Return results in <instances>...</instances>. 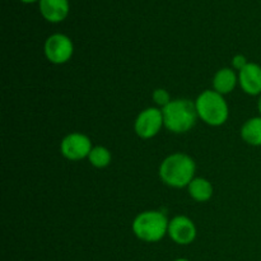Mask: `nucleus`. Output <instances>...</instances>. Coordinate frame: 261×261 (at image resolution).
I'll return each instance as SVG.
<instances>
[{"instance_id": "ddd939ff", "label": "nucleus", "mask_w": 261, "mask_h": 261, "mask_svg": "<svg viewBox=\"0 0 261 261\" xmlns=\"http://www.w3.org/2000/svg\"><path fill=\"white\" fill-rule=\"evenodd\" d=\"M241 138L250 145H261V116L247 120L241 129Z\"/></svg>"}, {"instance_id": "1a4fd4ad", "label": "nucleus", "mask_w": 261, "mask_h": 261, "mask_svg": "<svg viewBox=\"0 0 261 261\" xmlns=\"http://www.w3.org/2000/svg\"><path fill=\"white\" fill-rule=\"evenodd\" d=\"M239 82L245 93L250 96L261 94V66L255 63L247 64L240 70Z\"/></svg>"}, {"instance_id": "0eeeda50", "label": "nucleus", "mask_w": 261, "mask_h": 261, "mask_svg": "<svg viewBox=\"0 0 261 261\" xmlns=\"http://www.w3.org/2000/svg\"><path fill=\"white\" fill-rule=\"evenodd\" d=\"M61 154L69 161H81L88 157L92 148V142L87 135L81 133H71L61 142Z\"/></svg>"}, {"instance_id": "dca6fc26", "label": "nucleus", "mask_w": 261, "mask_h": 261, "mask_svg": "<svg viewBox=\"0 0 261 261\" xmlns=\"http://www.w3.org/2000/svg\"><path fill=\"white\" fill-rule=\"evenodd\" d=\"M247 64L249 63H247L246 58H245L244 55H236L233 59H232V65H233V68L237 69V70L244 69Z\"/></svg>"}, {"instance_id": "f257e3e1", "label": "nucleus", "mask_w": 261, "mask_h": 261, "mask_svg": "<svg viewBox=\"0 0 261 261\" xmlns=\"http://www.w3.org/2000/svg\"><path fill=\"white\" fill-rule=\"evenodd\" d=\"M196 166L193 158L184 153H175L166 158L160 167L161 180L171 188L182 189L194 180Z\"/></svg>"}, {"instance_id": "f03ea898", "label": "nucleus", "mask_w": 261, "mask_h": 261, "mask_svg": "<svg viewBox=\"0 0 261 261\" xmlns=\"http://www.w3.org/2000/svg\"><path fill=\"white\" fill-rule=\"evenodd\" d=\"M163 124L166 129L175 134H182L193 129L198 112L195 103L190 99H175L162 109Z\"/></svg>"}, {"instance_id": "39448f33", "label": "nucleus", "mask_w": 261, "mask_h": 261, "mask_svg": "<svg viewBox=\"0 0 261 261\" xmlns=\"http://www.w3.org/2000/svg\"><path fill=\"white\" fill-rule=\"evenodd\" d=\"M74 46L70 38L61 33L50 36L45 42V55L53 64H65L73 56Z\"/></svg>"}, {"instance_id": "4468645a", "label": "nucleus", "mask_w": 261, "mask_h": 261, "mask_svg": "<svg viewBox=\"0 0 261 261\" xmlns=\"http://www.w3.org/2000/svg\"><path fill=\"white\" fill-rule=\"evenodd\" d=\"M88 160L92 166L96 168H105L111 162V153L105 147H94L88 155Z\"/></svg>"}, {"instance_id": "f3484780", "label": "nucleus", "mask_w": 261, "mask_h": 261, "mask_svg": "<svg viewBox=\"0 0 261 261\" xmlns=\"http://www.w3.org/2000/svg\"><path fill=\"white\" fill-rule=\"evenodd\" d=\"M257 109H259V112H260V115H261V94H260L259 101H257Z\"/></svg>"}, {"instance_id": "2eb2a0df", "label": "nucleus", "mask_w": 261, "mask_h": 261, "mask_svg": "<svg viewBox=\"0 0 261 261\" xmlns=\"http://www.w3.org/2000/svg\"><path fill=\"white\" fill-rule=\"evenodd\" d=\"M153 99H154L155 103L160 105V106L162 107L167 106V105L171 102L170 93L163 88H158L153 92Z\"/></svg>"}, {"instance_id": "f8f14e48", "label": "nucleus", "mask_w": 261, "mask_h": 261, "mask_svg": "<svg viewBox=\"0 0 261 261\" xmlns=\"http://www.w3.org/2000/svg\"><path fill=\"white\" fill-rule=\"evenodd\" d=\"M188 188L191 198L196 201H200V203L208 201L213 195V186L206 178H194Z\"/></svg>"}, {"instance_id": "9b49d317", "label": "nucleus", "mask_w": 261, "mask_h": 261, "mask_svg": "<svg viewBox=\"0 0 261 261\" xmlns=\"http://www.w3.org/2000/svg\"><path fill=\"white\" fill-rule=\"evenodd\" d=\"M237 84V75L234 70L229 68H223L216 73L213 78L214 91L219 94H228L234 89Z\"/></svg>"}, {"instance_id": "a211bd4d", "label": "nucleus", "mask_w": 261, "mask_h": 261, "mask_svg": "<svg viewBox=\"0 0 261 261\" xmlns=\"http://www.w3.org/2000/svg\"><path fill=\"white\" fill-rule=\"evenodd\" d=\"M20 2L25 3V4H31V3H35V2H37V0H20Z\"/></svg>"}, {"instance_id": "6e6552de", "label": "nucleus", "mask_w": 261, "mask_h": 261, "mask_svg": "<svg viewBox=\"0 0 261 261\" xmlns=\"http://www.w3.org/2000/svg\"><path fill=\"white\" fill-rule=\"evenodd\" d=\"M167 233L177 245H190L196 239V227L188 217L177 216L168 223Z\"/></svg>"}, {"instance_id": "20e7f679", "label": "nucleus", "mask_w": 261, "mask_h": 261, "mask_svg": "<svg viewBox=\"0 0 261 261\" xmlns=\"http://www.w3.org/2000/svg\"><path fill=\"white\" fill-rule=\"evenodd\" d=\"M168 223L162 212H143L133 222V232L144 242H158L168 232Z\"/></svg>"}, {"instance_id": "7ed1b4c3", "label": "nucleus", "mask_w": 261, "mask_h": 261, "mask_svg": "<svg viewBox=\"0 0 261 261\" xmlns=\"http://www.w3.org/2000/svg\"><path fill=\"white\" fill-rule=\"evenodd\" d=\"M198 116L211 126H221L228 119V105L216 91H204L195 101Z\"/></svg>"}, {"instance_id": "6ab92c4d", "label": "nucleus", "mask_w": 261, "mask_h": 261, "mask_svg": "<svg viewBox=\"0 0 261 261\" xmlns=\"http://www.w3.org/2000/svg\"><path fill=\"white\" fill-rule=\"evenodd\" d=\"M175 261H190V260H188V259H184V257H181V259H176Z\"/></svg>"}, {"instance_id": "423d86ee", "label": "nucleus", "mask_w": 261, "mask_h": 261, "mask_svg": "<svg viewBox=\"0 0 261 261\" xmlns=\"http://www.w3.org/2000/svg\"><path fill=\"white\" fill-rule=\"evenodd\" d=\"M163 114L162 110L155 107L145 109L139 114L135 120L134 129L135 133L143 139H150L160 133L163 126Z\"/></svg>"}, {"instance_id": "9d476101", "label": "nucleus", "mask_w": 261, "mask_h": 261, "mask_svg": "<svg viewBox=\"0 0 261 261\" xmlns=\"http://www.w3.org/2000/svg\"><path fill=\"white\" fill-rule=\"evenodd\" d=\"M40 12L46 20L59 23L69 14L68 0H40Z\"/></svg>"}]
</instances>
